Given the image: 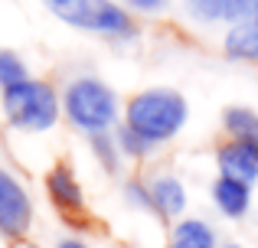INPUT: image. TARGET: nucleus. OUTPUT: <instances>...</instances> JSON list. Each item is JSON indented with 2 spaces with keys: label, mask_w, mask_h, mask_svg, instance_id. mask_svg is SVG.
<instances>
[{
  "label": "nucleus",
  "mask_w": 258,
  "mask_h": 248,
  "mask_svg": "<svg viewBox=\"0 0 258 248\" xmlns=\"http://www.w3.org/2000/svg\"><path fill=\"white\" fill-rule=\"evenodd\" d=\"M252 17L258 20V0H255V4H252Z\"/></svg>",
  "instance_id": "19"
},
{
  "label": "nucleus",
  "mask_w": 258,
  "mask_h": 248,
  "mask_svg": "<svg viewBox=\"0 0 258 248\" xmlns=\"http://www.w3.org/2000/svg\"><path fill=\"white\" fill-rule=\"evenodd\" d=\"M59 248H88V245L79 242V238H66V242H59Z\"/></svg>",
  "instance_id": "18"
},
{
  "label": "nucleus",
  "mask_w": 258,
  "mask_h": 248,
  "mask_svg": "<svg viewBox=\"0 0 258 248\" xmlns=\"http://www.w3.org/2000/svg\"><path fill=\"white\" fill-rule=\"evenodd\" d=\"M62 108L69 115V121L82 131L95 134L105 131L114 124L118 118V102H114V92L108 85H101L98 78H76V82L66 89Z\"/></svg>",
  "instance_id": "4"
},
{
  "label": "nucleus",
  "mask_w": 258,
  "mask_h": 248,
  "mask_svg": "<svg viewBox=\"0 0 258 248\" xmlns=\"http://www.w3.org/2000/svg\"><path fill=\"white\" fill-rule=\"evenodd\" d=\"M33 222V203L20 180L0 167V235L23 238Z\"/></svg>",
  "instance_id": "5"
},
{
  "label": "nucleus",
  "mask_w": 258,
  "mask_h": 248,
  "mask_svg": "<svg viewBox=\"0 0 258 248\" xmlns=\"http://www.w3.org/2000/svg\"><path fill=\"white\" fill-rule=\"evenodd\" d=\"M46 190H49L52 203L66 212H82L85 199H82V186H79L76 173L69 167H52L49 177H46Z\"/></svg>",
  "instance_id": "7"
},
{
  "label": "nucleus",
  "mask_w": 258,
  "mask_h": 248,
  "mask_svg": "<svg viewBox=\"0 0 258 248\" xmlns=\"http://www.w3.org/2000/svg\"><path fill=\"white\" fill-rule=\"evenodd\" d=\"M183 124H186V102L176 92H167V89L141 92L127 105V127H134L154 144L173 137Z\"/></svg>",
  "instance_id": "1"
},
{
  "label": "nucleus",
  "mask_w": 258,
  "mask_h": 248,
  "mask_svg": "<svg viewBox=\"0 0 258 248\" xmlns=\"http://www.w3.org/2000/svg\"><path fill=\"white\" fill-rule=\"evenodd\" d=\"M226 248H239V245H226Z\"/></svg>",
  "instance_id": "20"
},
{
  "label": "nucleus",
  "mask_w": 258,
  "mask_h": 248,
  "mask_svg": "<svg viewBox=\"0 0 258 248\" xmlns=\"http://www.w3.org/2000/svg\"><path fill=\"white\" fill-rule=\"evenodd\" d=\"M46 10L76 30L101 33V36H131L134 23L111 0H43Z\"/></svg>",
  "instance_id": "3"
},
{
  "label": "nucleus",
  "mask_w": 258,
  "mask_h": 248,
  "mask_svg": "<svg viewBox=\"0 0 258 248\" xmlns=\"http://www.w3.org/2000/svg\"><path fill=\"white\" fill-rule=\"evenodd\" d=\"M154 140H147L144 134H138L134 127H124L121 131V147H124V153H131V157H144L147 150H151Z\"/></svg>",
  "instance_id": "15"
},
{
  "label": "nucleus",
  "mask_w": 258,
  "mask_h": 248,
  "mask_svg": "<svg viewBox=\"0 0 258 248\" xmlns=\"http://www.w3.org/2000/svg\"><path fill=\"white\" fill-rule=\"evenodd\" d=\"M222 121H226L229 134H235L239 140L258 144V115H255V111H248V108H229Z\"/></svg>",
  "instance_id": "12"
},
{
  "label": "nucleus",
  "mask_w": 258,
  "mask_h": 248,
  "mask_svg": "<svg viewBox=\"0 0 258 248\" xmlns=\"http://www.w3.org/2000/svg\"><path fill=\"white\" fill-rule=\"evenodd\" d=\"M131 7H138V10H160V7L167 4V0H127Z\"/></svg>",
  "instance_id": "17"
},
{
  "label": "nucleus",
  "mask_w": 258,
  "mask_h": 248,
  "mask_svg": "<svg viewBox=\"0 0 258 248\" xmlns=\"http://www.w3.org/2000/svg\"><path fill=\"white\" fill-rule=\"evenodd\" d=\"M255 0H226V17H242V13L252 10Z\"/></svg>",
  "instance_id": "16"
},
{
  "label": "nucleus",
  "mask_w": 258,
  "mask_h": 248,
  "mask_svg": "<svg viewBox=\"0 0 258 248\" xmlns=\"http://www.w3.org/2000/svg\"><path fill=\"white\" fill-rule=\"evenodd\" d=\"M170 248H216V235H213V229H209L206 222L186 219V222L176 225Z\"/></svg>",
  "instance_id": "11"
},
{
  "label": "nucleus",
  "mask_w": 258,
  "mask_h": 248,
  "mask_svg": "<svg viewBox=\"0 0 258 248\" xmlns=\"http://www.w3.org/2000/svg\"><path fill=\"white\" fill-rule=\"evenodd\" d=\"M147 199H151L164 216H180L183 206H186V193H183L180 180H173V177L157 180V183L151 186V193H147Z\"/></svg>",
  "instance_id": "9"
},
{
  "label": "nucleus",
  "mask_w": 258,
  "mask_h": 248,
  "mask_svg": "<svg viewBox=\"0 0 258 248\" xmlns=\"http://www.w3.org/2000/svg\"><path fill=\"white\" fill-rule=\"evenodd\" d=\"M213 196H216V206H219L226 216H232V219L242 216V212L248 209V203H252V190H248L245 180L226 177V173H222L219 183L213 186Z\"/></svg>",
  "instance_id": "8"
},
{
  "label": "nucleus",
  "mask_w": 258,
  "mask_h": 248,
  "mask_svg": "<svg viewBox=\"0 0 258 248\" xmlns=\"http://www.w3.org/2000/svg\"><path fill=\"white\" fill-rule=\"evenodd\" d=\"M226 52L232 59H258V20H245L229 30Z\"/></svg>",
  "instance_id": "10"
},
{
  "label": "nucleus",
  "mask_w": 258,
  "mask_h": 248,
  "mask_svg": "<svg viewBox=\"0 0 258 248\" xmlns=\"http://www.w3.org/2000/svg\"><path fill=\"white\" fill-rule=\"evenodd\" d=\"M4 115L13 127L23 131H49L59 118V98L46 82L23 78L4 89Z\"/></svg>",
  "instance_id": "2"
},
{
  "label": "nucleus",
  "mask_w": 258,
  "mask_h": 248,
  "mask_svg": "<svg viewBox=\"0 0 258 248\" xmlns=\"http://www.w3.org/2000/svg\"><path fill=\"white\" fill-rule=\"evenodd\" d=\"M219 167L226 177H239L245 183L258 180V144H248V140L235 137L229 147L219 150Z\"/></svg>",
  "instance_id": "6"
},
{
  "label": "nucleus",
  "mask_w": 258,
  "mask_h": 248,
  "mask_svg": "<svg viewBox=\"0 0 258 248\" xmlns=\"http://www.w3.org/2000/svg\"><path fill=\"white\" fill-rule=\"evenodd\" d=\"M92 147H95V153L101 157L105 170H118V150H114L111 137H108L105 131H95V134H92Z\"/></svg>",
  "instance_id": "14"
},
{
  "label": "nucleus",
  "mask_w": 258,
  "mask_h": 248,
  "mask_svg": "<svg viewBox=\"0 0 258 248\" xmlns=\"http://www.w3.org/2000/svg\"><path fill=\"white\" fill-rule=\"evenodd\" d=\"M23 78H30V75H26V65L20 62V56L10 52V49H0V89L17 85V82H23Z\"/></svg>",
  "instance_id": "13"
}]
</instances>
